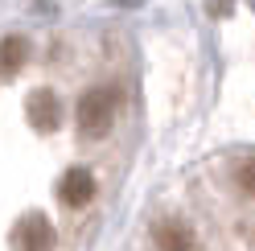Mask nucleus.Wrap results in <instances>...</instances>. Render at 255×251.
<instances>
[{
  "instance_id": "obj_1",
  "label": "nucleus",
  "mask_w": 255,
  "mask_h": 251,
  "mask_svg": "<svg viewBox=\"0 0 255 251\" xmlns=\"http://www.w3.org/2000/svg\"><path fill=\"white\" fill-rule=\"evenodd\" d=\"M116 112H120V87L87 91L83 103H78V128H83V136H103L116 124Z\"/></svg>"
},
{
  "instance_id": "obj_2",
  "label": "nucleus",
  "mask_w": 255,
  "mask_h": 251,
  "mask_svg": "<svg viewBox=\"0 0 255 251\" xmlns=\"http://www.w3.org/2000/svg\"><path fill=\"white\" fill-rule=\"evenodd\" d=\"M25 116L29 124H33L37 132H54L58 128V120H62V103L50 87H37V91H29V99H25Z\"/></svg>"
},
{
  "instance_id": "obj_3",
  "label": "nucleus",
  "mask_w": 255,
  "mask_h": 251,
  "mask_svg": "<svg viewBox=\"0 0 255 251\" xmlns=\"http://www.w3.org/2000/svg\"><path fill=\"white\" fill-rule=\"evenodd\" d=\"M58 198L66 202V206H87V202L95 198V177H91V169H70L66 177H62V185H58Z\"/></svg>"
},
{
  "instance_id": "obj_4",
  "label": "nucleus",
  "mask_w": 255,
  "mask_h": 251,
  "mask_svg": "<svg viewBox=\"0 0 255 251\" xmlns=\"http://www.w3.org/2000/svg\"><path fill=\"white\" fill-rule=\"evenodd\" d=\"M54 239H58V235H54V227L45 223L41 214H29L25 223L12 231V243H17V247H29V251H37V247H54Z\"/></svg>"
},
{
  "instance_id": "obj_5",
  "label": "nucleus",
  "mask_w": 255,
  "mask_h": 251,
  "mask_svg": "<svg viewBox=\"0 0 255 251\" xmlns=\"http://www.w3.org/2000/svg\"><path fill=\"white\" fill-rule=\"evenodd\" d=\"M25 58H29V41L25 37H4L0 41V74H17L25 66Z\"/></svg>"
},
{
  "instance_id": "obj_6",
  "label": "nucleus",
  "mask_w": 255,
  "mask_h": 251,
  "mask_svg": "<svg viewBox=\"0 0 255 251\" xmlns=\"http://www.w3.org/2000/svg\"><path fill=\"white\" fill-rule=\"evenodd\" d=\"M156 247H173V251H185V247H194V235L189 231H181V227H173V223H165V227H156Z\"/></svg>"
},
{
  "instance_id": "obj_7",
  "label": "nucleus",
  "mask_w": 255,
  "mask_h": 251,
  "mask_svg": "<svg viewBox=\"0 0 255 251\" xmlns=\"http://www.w3.org/2000/svg\"><path fill=\"white\" fill-rule=\"evenodd\" d=\"M235 181H239V190H243V194H251V198H255V156H251V161H243V165H239Z\"/></svg>"
},
{
  "instance_id": "obj_8",
  "label": "nucleus",
  "mask_w": 255,
  "mask_h": 251,
  "mask_svg": "<svg viewBox=\"0 0 255 251\" xmlns=\"http://www.w3.org/2000/svg\"><path fill=\"white\" fill-rule=\"evenodd\" d=\"M235 0H210V12H231Z\"/></svg>"
}]
</instances>
